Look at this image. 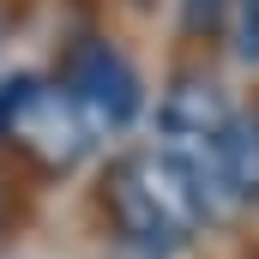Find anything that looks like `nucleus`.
Returning a JSON list of instances; mask_svg holds the SVG:
<instances>
[{
  "instance_id": "f257e3e1",
  "label": "nucleus",
  "mask_w": 259,
  "mask_h": 259,
  "mask_svg": "<svg viewBox=\"0 0 259 259\" xmlns=\"http://www.w3.org/2000/svg\"><path fill=\"white\" fill-rule=\"evenodd\" d=\"M109 217L115 229L163 253V247H181L193 241L199 223L211 217V199H205V169L181 151H133L109 169Z\"/></svg>"
},
{
  "instance_id": "f03ea898",
  "label": "nucleus",
  "mask_w": 259,
  "mask_h": 259,
  "mask_svg": "<svg viewBox=\"0 0 259 259\" xmlns=\"http://www.w3.org/2000/svg\"><path fill=\"white\" fill-rule=\"evenodd\" d=\"M0 139L12 151H24L30 163H42L49 175H66L91 151V121L78 115V103L55 78L18 72L0 84Z\"/></svg>"
},
{
  "instance_id": "7ed1b4c3",
  "label": "nucleus",
  "mask_w": 259,
  "mask_h": 259,
  "mask_svg": "<svg viewBox=\"0 0 259 259\" xmlns=\"http://www.w3.org/2000/svg\"><path fill=\"white\" fill-rule=\"evenodd\" d=\"M61 91L78 103V115L97 127H127L133 115H139V103H145V84H139V72L121 49H109V42H97V36H84L72 55H66V72H61Z\"/></svg>"
},
{
  "instance_id": "20e7f679",
  "label": "nucleus",
  "mask_w": 259,
  "mask_h": 259,
  "mask_svg": "<svg viewBox=\"0 0 259 259\" xmlns=\"http://www.w3.org/2000/svg\"><path fill=\"white\" fill-rule=\"evenodd\" d=\"M157 121L169 139H187V145H217V133L229 127V97H223V84L217 78H205V72H187V78H175V91L163 97V109H157Z\"/></svg>"
},
{
  "instance_id": "39448f33",
  "label": "nucleus",
  "mask_w": 259,
  "mask_h": 259,
  "mask_svg": "<svg viewBox=\"0 0 259 259\" xmlns=\"http://www.w3.org/2000/svg\"><path fill=\"white\" fill-rule=\"evenodd\" d=\"M211 169L235 199H259V103L229 109V127L211 145Z\"/></svg>"
},
{
  "instance_id": "423d86ee",
  "label": "nucleus",
  "mask_w": 259,
  "mask_h": 259,
  "mask_svg": "<svg viewBox=\"0 0 259 259\" xmlns=\"http://www.w3.org/2000/svg\"><path fill=\"white\" fill-rule=\"evenodd\" d=\"M229 18H235V55L253 66L259 61V0H229Z\"/></svg>"
},
{
  "instance_id": "0eeeda50",
  "label": "nucleus",
  "mask_w": 259,
  "mask_h": 259,
  "mask_svg": "<svg viewBox=\"0 0 259 259\" xmlns=\"http://www.w3.org/2000/svg\"><path fill=\"white\" fill-rule=\"evenodd\" d=\"M229 18V0H181V30L187 36H211Z\"/></svg>"
},
{
  "instance_id": "6e6552de",
  "label": "nucleus",
  "mask_w": 259,
  "mask_h": 259,
  "mask_svg": "<svg viewBox=\"0 0 259 259\" xmlns=\"http://www.w3.org/2000/svg\"><path fill=\"white\" fill-rule=\"evenodd\" d=\"M0 42H6V12H0Z\"/></svg>"
}]
</instances>
